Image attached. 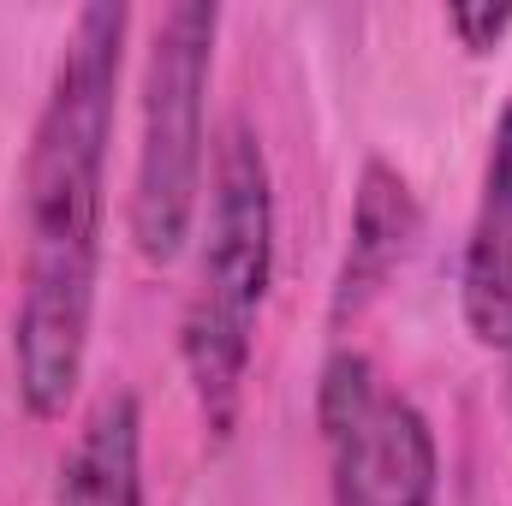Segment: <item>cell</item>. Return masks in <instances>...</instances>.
<instances>
[{
	"label": "cell",
	"mask_w": 512,
	"mask_h": 506,
	"mask_svg": "<svg viewBox=\"0 0 512 506\" xmlns=\"http://www.w3.org/2000/svg\"><path fill=\"white\" fill-rule=\"evenodd\" d=\"M126 36V0H90L72 12L24 143V179H18L24 256H18V310H12V376H18L24 417L36 423L66 417L90 370Z\"/></svg>",
	"instance_id": "cell-1"
},
{
	"label": "cell",
	"mask_w": 512,
	"mask_h": 506,
	"mask_svg": "<svg viewBox=\"0 0 512 506\" xmlns=\"http://www.w3.org/2000/svg\"><path fill=\"white\" fill-rule=\"evenodd\" d=\"M274 167L262 131L233 114L209 143L203 215L191 233V286L179 310V364L209 441H233L245 411L262 304L274 286Z\"/></svg>",
	"instance_id": "cell-2"
},
{
	"label": "cell",
	"mask_w": 512,
	"mask_h": 506,
	"mask_svg": "<svg viewBox=\"0 0 512 506\" xmlns=\"http://www.w3.org/2000/svg\"><path fill=\"white\" fill-rule=\"evenodd\" d=\"M221 6L173 0L149 24L137 66V149H131L126 227L149 268L191 251L209 185V84H215Z\"/></svg>",
	"instance_id": "cell-3"
},
{
	"label": "cell",
	"mask_w": 512,
	"mask_h": 506,
	"mask_svg": "<svg viewBox=\"0 0 512 506\" xmlns=\"http://www.w3.org/2000/svg\"><path fill=\"white\" fill-rule=\"evenodd\" d=\"M316 441L328 506H441V441L423 405L358 346H334L316 370Z\"/></svg>",
	"instance_id": "cell-4"
},
{
	"label": "cell",
	"mask_w": 512,
	"mask_h": 506,
	"mask_svg": "<svg viewBox=\"0 0 512 506\" xmlns=\"http://www.w3.org/2000/svg\"><path fill=\"white\" fill-rule=\"evenodd\" d=\"M423 233V209H417V191L411 179L370 155L358 167V191H352V221H346V251L334 268V292H328V322L346 328L358 322L376 298L387 292V280L405 268V256Z\"/></svg>",
	"instance_id": "cell-5"
},
{
	"label": "cell",
	"mask_w": 512,
	"mask_h": 506,
	"mask_svg": "<svg viewBox=\"0 0 512 506\" xmlns=\"http://www.w3.org/2000/svg\"><path fill=\"white\" fill-rule=\"evenodd\" d=\"M459 316L483 352H512V96L489 131L477 209L459 262Z\"/></svg>",
	"instance_id": "cell-6"
},
{
	"label": "cell",
	"mask_w": 512,
	"mask_h": 506,
	"mask_svg": "<svg viewBox=\"0 0 512 506\" xmlns=\"http://www.w3.org/2000/svg\"><path fill=\"white\" fill-rule=\"evenodd\" d=\"M48 506H143V405L131 387L102 393L60 453Z\"/></svg>",
	"instance_id": "cell-7"
},
{
	"label": "cell",
	"mask_w": 512,
	"mask_h": 506,
	"mask_svg": "<svg viewBox=\"0 0 512 506\" xmlns=\"http://www.w3.org/2000/svg\"><path fill=\"white\" fill-rule=\"evenodd\" d=\"M447 30L459 36L465 54H495L512 36V6H453L447 12Z\"/></svg>",
	"instance_id": "cell-8"
},
{
	"label": "cell",
	"mask_w": 512,
	"mask_h": 506,
	"mask_svg": "<svg viewBox=\"0 0 512 506\" xmlns=\"http://www.w3.org/2000/svg\"><path fill=\"white\" fill-rule=\"evenodd\" d=\"M507 358V423H512V352H501Z\"/></svg>",
	"instance_id": "cell-9"
}]
</instances>
